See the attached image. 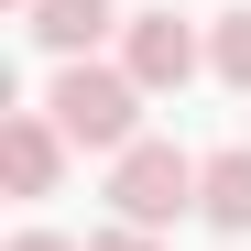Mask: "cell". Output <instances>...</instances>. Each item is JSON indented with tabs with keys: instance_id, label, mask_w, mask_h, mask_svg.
I'll return each instance as SVG.
<instances>
[{
	"instance_id": "10",
	"label": "cell",
	"mask_w": 251,
	"mask_h": 251,
	"mask_svg": "<svg viewBox=\"0 0 251 251\" xmlns=\"http://www.w3.org/2000/svg\"><path fill=\"white\" fill-rule=\"evenodd\" d=\"M0 11H11V22H33V0H0Z\"/></svg>"
},
{
	"instance_id": "9",
	"label": "cell",
	"mask_w": 251,
	"mask_h": 251,
	"mask_svg": "<svg viewBox=\"0 0 251 251\" xmlns=\"http://www.w3.org/2000/svg\"><path fill=\"white\" fill-rule=\"evenodd\" d=\"M88 251H153V229H131V219H109V229H99Z\"/></svg>"
},
{
	"instance_id": "2",
	"label": "cell",
	"mask_w": 251,
	"mask_h": 251,
	"mask_svg": "<svg viewBox=\"0 0 251 251\" xmlns=\"http://www.w3.org/2000/svg\"><path fill=\"white\" fill-rule=\"evenodd\" d=\"M197 175H207V153H175V142L142 131L131 153L109 164V207H120L131 229H175L186 207H197Z\"/></svg>"
},
{
	"instance_id": "1",
	"label": "cell",
	"mask_w": 251,
	"mask_h": 251,
	"mask_svg": "<svg viewBox=\"0 0 251 251\" xmlns=\"http://www.w3.org/2000/svg\"><path fill=\"white\" fill-rule=\"evenodd\" d=\"M33 109H44L76 153H109V164L142 142V88H131V66H120V55H109V66H99V55H88V66H55Z\"/></svg>"
},
{
	"instance_id": "4",
	"label": "cell",
	"mask_w": 251,
	"mask_h": 251,
	"mask_svg": "<svg viewBox=\"0 0 251 251\" xmlns=\"http://www.w3.org/2000/svg\"><path fill=\"white\" fill-rule=\"evenodd\" d=\"M66 131H55V120L44 109H0V186H11V197H55L66 186Z\"/></svg>"
},
{
	"instance_id": "7",
	"label": "cell",
	"mask_w": 251,
	"mask_h": 251,
	"mask_svg": "<svg viewBox=\"0 0 251 251\" xmlns=\"http://www.w3.org/2000/svg\"><path fill=\"white\" fill-rule=\"evenodd\" d=\"M207 76L251 99V11H219V33H207Z\"/></svg>"
},
{
	"instance_id": "3",
	"label": "cell",
	"mask_w": 251,
	"mask_h": 251,
	"mask_svg": "<svg viewBox=\"0 0 251 251\" xmlns=\"http://www.w3.org/2000/svg\"><path fill=\"white\" fill-rule=\"evenodd\" d=\"M120 66H131L142 99H175V88H197V76H207V44H197L175 11H131V22H120Z\"/></svg>"
},
{
	"instance_id": "8",
	"label": "cell",
	"mask_w": 251,
	"mask_h": 251,
	"mask_svg": "<svg viewBox=\"0 0 251 251\" xmlns=\"http://www.w3.org/2000/svg\"><path fill=\"white\" fill-rule=\"evenodd\" d=\"M0 251H88V240H66V229H11Z\"/></svg>"
},
{
	"instance_id": "6",
	"label": "cell",
	"mask_w": 251,
	"mask_h": 251,
	"mask_svg": "<svg viewBox=\"0 0 251 251\" xmlns=\"http://www.w3.org/2000/svg\"><path fill=\"white\" fill-rule=\"evenodd\" d=\"M197 219L219 229V240H251V142H219V153H207V175H197Z\"/></svg>"
},
{
	"instance_id": "5",
	"label": "cell",
	"mask_w": 251,
	"mask_h": 251,
	"mask_svg": "<svg viewBox=\"0 0 251 251\" xmlns=\"http://www.w3.org/2000/svg\"><path fill=\"white\" fill-rule=\"evenodd\" d=\"M22 33H33L55 66H88L109 33H120V11H109V0H33V22H22Z\"/></svg>"
}]
</instances>
